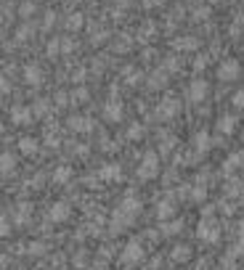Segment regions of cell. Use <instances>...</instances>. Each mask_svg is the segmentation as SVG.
I'll return each mask as SVG.
<instances>
[{
	"instance_id": "44",
	"label": "cell",
	"mask_w": 244,
	"mask_h": 270,
	"mask_svg": "<svg viewBox=\"0 0 244 270\" xmlns=\"http://www.w3.org/2000/svg\"><path fill=\"white\" fill-rule=\"evenodd\" d=\"M220 212H223V215H234V212H236V204H231V202H220Z\"/></svg>"
},
{
	"instance_id": "2",
	"label": "cell",
	"mask_w": 244,
	"mask_h": 270,
	"mask_svg": "<svg viewBox=\"0 0 244 270\" xmlns=\"http://www.w3.org/2000/svg\"><path fill=\"white\" fill-rule=\"evenodd\" d=\"M159 175V157L154 151H146L141 157V164H138V178L141 180H154Z\"/></svg>"
},
{
	"instance_id": "12",
	"label": "cell",
	"mask_w": 244,
	"mask_h": 270,
	"mask_svg": "<svg viewBox=\"0 0 244 270\" xmlns=\"http://www.w3.org/2000/svg\"><path fill=\"white\" fill-rule=\"evenodd\" d=\"M43 69L38 66V64H27L24 66V82L27 85H43Z\"/></svg>"
},
{
	"instance_id": "51",
	"label": "cell",
	"mask_w": 244,
	"mask_h": 270,
	"mask_svg": "<svg viewBox=\"0 0 244 270\" xmlns=\"http://www.w3.org/2000/svg\"><path fill=\"white\" fill-rule=\"evenodd\" d=\"M8 90H11V82L3 77V80H0V93H8Z\"/></svg>"
},
{
	"instance_id": "33",
	"label": "cell",
	"mask_w": 244,
	"mask_h": 270,
	"mask_svg": "<svg viewBox=\"0 0 244 270\" xmlns=\"http://www.w3.org/2000/svg\"><path fill=\"white\" fill-rule=\"evenodd\" d=\"M45 143H48V146H61V138H59V133H56L53 130V127H48V130H45Z\"/></svg>"
},
{
	"instance_id": "42",
	"label": "cell",
	"mask_w": 244,
	"mask_h": 270,
	"mask_svg": "<svg viewBox=\"0 0 244 270\" xmlns=\"http://www.w3.org/2000/svg\"><path fill=\"white\" fill-rule=\"evenodd\" d=\"M56 106H66V103H69V93H64V90H59V93H56Z\"/></svg>"
},
{
	"instance_id": "34",
	"label": "cell",
	"mask_w": 244,
	"mask_h": 270,
	"mask_svg": "<svg viewBox=\"0 0 244 270\" xmlns=\"http://www.w3.org/2000/svg\"><path fill=\"white\" fill-rule=\"evenodd\" d=\"M45 53H48L51 58H56V56L61 53V40H59V37H53V40L48 43V48H45Z\"/></svg>"
},
{
	"instance_id": "36",
	"label": "cell",
	"mask_w": 244,
	"mask_h": 270,
	"mask_svg": "<svg viewBox=\"0 0 244 270\" xmlns=\"http://www.w3.org/2000/svg\"><path fill=\"white\" fill-rule=\"evenodd\" d=\"M138 32H141V40H152L154 37V24H152V21H146V24H141Z\"/></svg>"
},
{
	"instance_id": "48",
	"label": "cell",
	"mask_w": 244,
	"mask_h": 270,
	"mask_svg": "<svg viewBox=\"0 0 244 270\" xmlns=\"http://www.w3.org/2000/svg\"><path fill=\"white\" fill-rule=\"evenodd\" d=\"M85 262H88V254L85 252H77L75 254V265H85Z\"/></svg>"
},
{
	"instance_id": "46",
	"label": "cell",
	"mask_w": 244,
	"mask_h": 270,
	"mask_svg": "<svg viewBox=\"0 0 244 270\" xmlns=\"http://www.w3.org/2000/svg\"><path fill=\"white\" fill-rule=\"evenodd\" d=\"M207 64H210V56H199V58L194 61V69H204Z\"/></svg>"
},
{
	"instance_id": "47",
	"label": "cell",
	"mask_w": 244,
	"mask_h": 270,
	"mask_svg": "<svg viewBox=\"0 0 244 270\" xmlns=\"http://www.w3.org/2000/svg\"><path fill=\"white\" fill-rule=\"evenodd\" d=\"M29 32H32V27H21V29L16 32V40H27V37H29Z\"/></svg>"
},
{
	"instance_id": "5",
	"label": "cell",
	"mask_w": 244,
	"mask_h": 270,
	"mask_svg": "<svg viewBox=\"0 0 244 270\" xmlns=\"http://www.w3.org/2000/svg\"><path fill=\"white\" fill-rule=\"evenodd\" d=\"M207 96H210V85H207V80H202V77L191 80V85H189V101L191 103H202Z\"/></svg>"
},
{
	"instance_id": "10",
	"label": "cell",
	"mask_w": 244,
	"mask_h": 270,
	"mask_svg": "<svg viewBox=\"0 0 244 270\" xmlns=\"http://www.w3.org/2000/svg\"><path fill=\"white\" fill-rule=\"evenodd\" d=\"M117 209H122V212H127V215H138V212H141V209H144V204L141 202H138V199H135V194L130 191V194H127L125 199H122V202H120V207Z\"/></svg>"
},
{
	"instance_id": "7",
	"label": "cell",
	"mask_w": 244,
	"mask_h": 270,
	"mask_svg": "<svg viewBox=\"0 0 244 270\" xmlns=\"http://www.w3.org/2000/svg\"><path fill=\"white\" fill-rule=\"evenodd\" d=\"M69 215H72V209H69L66 202H53L51 209H48V217H51L53 222H66Z\"/></svg>"
},
{
	"instance_id": "49",
	"label": "cell",
	"mask_w": 244,
	"mask_h": 270,
	"mask_svg": "<svg viewBox=\"0 0 244 270\" xmlns=\"http://www.w3.org/2000/svg\"><path fill=\"white\" fill-rule=\"evenodd\" d=\"M210 16V8H196V14H194V19H207Z\"/></svg>"
},
{
	"instance_id": "39",
	"label": "cell",
	"mask_w": 244,
	"mask_h": 270,
	"mask_svg": "<svg viewBox=\"0 0 244 270\" xmlns=\"http://www.w3.org/2000/svg\"><path fill=\"white\" fill-rule=\"evenodd\" d=\"M231 34H239V32H244V14H239L236 19H234V24H231V29H228Z\"/></svg>"
},
{
	"instance_id": "40",
	"label": "cell",
	"mask_w": 244,
	"mask_h": 270,
	"mask_svg": "<svg viewBox=\"0 0 244 270\" xmlns=\"http://www.w3.org/2000/svg\"><path fill=\"white\" fill-rule=\"evenodd\" d=\"M6 236H11V222L6 215H0V239H6Z\"/></svg>"
},
{
	"instance_id": "37",
	"label": "cell",
	"mask_w": 244,
	"mask_h": 270,
	"mask_svg": "<svg viewBox=\"0 0 244 270\" xmlns=\"http://www.w3.org/2000/svg\"><path fill=\"white\" fill-rule=\"evenodd\" d=\"M32 14H34V3H32V0H27V3H21V6H19V16L29 19Z\"/></svg>"
},
{
	"instance_id": "23",
	"label": "cell",
	"mask_w": 244,
	"mask_h": 270,
	"mask_svg": "<svg viewBox=\"0 0 244 270\" xmlns=\"http://www.w3.org/2000/svg\"><path fill=\"white\" fill-rule=\"evenodd\" d=\"M170 260L172 262H189L191 260V246H186V244L176 246V249L170 252Z\"/></svg>"
},
{
	"instance_id": "29",
	"label": "cell",
	"mask_w": 244,
	"mask_h": 270,
	"mask_svg": "<svg viewBox=\"0 0 244 270\" xmlns=\"http://www.w3.org/2000/svg\"><path fill=\"white\" fill-rule=\"evenodd\" d=\"M167 72L165 69H157V72L152 74V80H149V88H162V85H167Z\"/></svg>"
},
{
	"instance_id": "19",
	"label": "cell",
	"mask_w": 244,
	"mask_h": 270,
	"mask_svg": "<svg viewBox=\"0 0 244 270\" xmlns=\"http://www.w3.org/2000/svg\"><path fill=\"white\" fill-rule=\"evenodd\" d=\"M218 133L220 135H231V133H236V117H231V114H223L218 120Z\"/></svg>"
},
{
	"instance_id": "27",
	"label": "cell",
	"mask_w": 244,
	"mask_h": 270,
	"mask_svg": "<svg viewBox=\"0 0 244 270\" xmlns=\"http://www.w3.org/2000/svg\"><path fill=\"white\" fill-rule=\"evenodd\" d=\"M69 101H72V103H88L90 101L88 88H75L72 93H69Z\"/></svg>"
},
{
	"instance_id": "28",
	"label": "cell",
	"mask_w": 244,
	"mask_h": 270,
	"mask_svg": "<svg viewBox=\"0 0 244 270\" xmlns=\"http://www.w3.org/2000/svg\"><path fill=\"white\" fill-rule=\"evenodd\" d=\"M83 24H85V19H83V14H69V19H66V29L69 32H77V29H83Z\"/></svg>"
},
{
	"instance_id": "1",
	"label": "cell",
	"mask_w": 244,
	"mask_h": 270,
	"mask_svg": "<svg viewBox=\"0 0 244 270\" xmlns=\"http://www.w3.org/2000/svg\"><path fill=\"white\" fill-rule=\"evenodd\" d=\"M144 260H146V252H144V246L138 244V241H130V244L122 249V254H120V262H122L127 270L135 267V265H141Z\"/></svg>"
},
{
	"instance_id": "21",
	"label": "cell",
	"mask_w": 244,
	"mask_h": 270,
	"mask_svg": "<svg viewBox=\"0 0 244 270\" xmlns=\"http://www.w3.org/2000/svg\"><path fill=\"white\" fill-rule=\"evenodd\" d=\"M244 164V154L241 151H234V154H228L226 157V162H223V172H234V170H239Z\"/></svg>"
},
{
	"instance_id": "14",
	"label": "cell",
	"mask_w": 244,
	"mask_h": 270,
	"mask_svg": "<svg viewBox=\"0 0 244 270\" xmlns=\"http://www.w3.org/2000/svg\"><path fill=\"white\" fill-rule=\"evenodd\" d=\"M40 151V140L38 138H21L19 140V154H24V157H34Z\"/></svg>"
},
{
	"instance_id": "24",
	"label": "cell",
	"mask_w": 244,
	"mask_h": 270,
	"mask_svg": "<svg viewBox=\"0 0 244 270\" xmlns=\"http://www.w3.org/2000/svg\"><path fill=\"white\" fill-rule=\"evenodd\" d=\"M48 111H51V103L45 101V98H38L32 103V114L38 117V120H45V117H48Z\"/></svg>"
},
{
	"instance_id": "55",
	"label": "cell",
	"mask_w": 244,
	"mask_h": 270,
	"mask_svg": "<svg viewBox=\"0 0 244 270\" xmlns=\"http://www.w3.org/2000/svg\"><path fill=\"white\" fill-rule=\"evenodd\" d=\"M241 138H244V135H241Z\"/></svg>"
},
{
	"instance_id": "17",
	"label": "cell",
	"mask_w": 244,
	"mask_h": 270,
	"mask_svg": "<svg viewBox=\"0 0 244 270\" xmlns=\"http://www.w3.org/2000/svg\"><path fill=\"white\" fill-rule=\"evenodd\" d=\"M72 178H75V170L69 167V164H61V167L53 170V183H56V185H66Z\"/></svg>"
},
{
	"instance_id": "35",
	"label": "cell",
	"mask_w": 244,
	"mask_h": 270,
	"mask_svg": "<svg viewBox=\"0 0 244 270\" xmlns=\"http://www.w3.org/2000/svg\"><path fill=\"white\" fill-rule=\"evenodd\" d=\"M162 69H165L167 74H172V72H178V69H181V64H178V58H176V56H170V58H165Z\"/></svg>"
},
{
	"instance_id": "41",
	"label": "cell",
	"mask_w": 244,
	"mask_h": 270,
	"mask_svg": "<svg viewBox=\"0 0 244 270\" xmlns=\"http://www.w3.org/2000/svg\"><path fill=\"white\" fill-rule=\"evenodd\" d=\"M231 103H234L236 109H244V90H236L234 96H231Z\"/></svg>"
},
{
	"instance_id": "31",
	"label": "cell",
	"mask_w": 244,
	"mask_h": 270,
	"mask_svg": "<svg viewBox=\"0 0 244 270\" xmlns=\"http://www.w3.org/2000/svg\"><path fill=\"white\" fill-rule=\"evenodd\" d=\"M127 140H141L144 138V125L141 122H133L130 127H127V135H125Z\"/></svg>"
},
{
	"instance_id": "45",
	"label": "cell",
	"mask_w": 244,
	"mask_h": 270,
	"mask_svg": "<svg viewBox=\"0 0 244 270\" xmlns=\"http://www.w3.org/2000/svg\"><path fill=\"white\" fill-rule=\"evenodd\" d=\"M56 24V14L53 11H48V16H45V21H43V29H51Z\"/></svg>"
},
{
	"instance_id": "26",
	"label": "cell",
	"mask_w": 244,
	"mask_h": 270,
	"mask_svg": "<svg viewBox=\"0 0 244 270\" xmlns=\"http://www.w3.org/2000/svg\"><path fill=\"white\" fill-rule=\"evenodd\" d=\"M176 146H178L176 135H165V133L159 135V154H170V151L176 148Z\"/></svg>"
},
{
	"instance_id": "3",
	"label": "cell",
	"mask_w": 244,
	"mask_h": 270,
	"mask_svg": "<svg viewBox=\"0 0 244 270\" xmlns=\"http://www.w3.org/2000/svg\"><path fill=\"white\" fill-rule=\"evenodd\" d=\"M196 236H199V241L218 244V239H220V225H218V220L204 217V220L199 222V225H196Z\"/></svg>"
},
{
	"instance_id": "8",
	"label": "cell",
	"mask_w": 244,
	"mask_h": 270,
	"mask_svg": "<svg viewBox=\"0 0 244 270\" xmlns=\"http://www.w3.org/2000/svg\"><path fill=\"white\" fill-rule=\"evenodd\" d=\"M122 114H125V106H122V101H109L107 106H103V120L107 122H120L122 120Z\"/></svg>"
},
{
	"instance_id": "16",
	"label": "cell",
	"mask_w": 244,
	"mask_h": 270,
	"mask_svg": "<svg viewBox=\"0 0 244 270\" xmlns=\"http://www.w3.org/2000/svg\"><path fill=\"white\" fill-rule=\"evenodd\" d=\"M16 172V154L3 151L0 154V175H14Z\"/></svg>"
},
{
	"instance_id": "9",
	"label": "cell",
	"mask_w": 244,
	"mask_h": 270,
	"mask_svg": "<svg viewBox=\"0 0 244 270\" xmlns=\"http://www.w3.org/2000/svg\"><path fill=\"white\" fill-rule=\"evenodd\" d=\"M122 178V167L120 164H107V167L98 170V180L101 183H117Z\"/></svg>"
},
{
	"instance_id": "11",
	"label": "cell",
	"mask_w": 244,
	"mask_h": 270,
	"mask_svg": "<svg viewBox=\"0 0 244 270\" xmlns=\"http://www.w3.org/2000/svg\"><path fill=\"white\" fill-rule=\"evenodd\" d=\"M69 127H72L75 133H90L93 120L90 117H83V114H75V117H69Z\"/></svg>"
},
{
	"instance_id": "13",
	"label": "cell",
	"mask_w": 244,
	"mask_h": 270,
	"mask_svg": "<svg viewBox=\"0 0 244 270\" xmlns=\"http://www.w3.org/2000/svg\"><path fill=\"white\" fill-rule=\"evenodd\" d=\"M210 148H213V138L207 135V130H202V133H196V135H194V151H196L199 157L207 154Z\"/></svg>"
},
{
	"instance_id": "25",
	"label": "cell",
	"mask_w": 244,
	"mask_h": 270,
	"mask_svg": "<svg viewBox=\"0 0 244 270\" xmlns=\"http://www.w3.org/2000/svg\"><path fill=\"white\" fill-rule=\"evenodd\" d=\"M181 228H183L181 220H165L159 230H162V236H176V233H181Z\"/></svg>"
},
{
	"instance_id": "30",
	"label": "cell",
	"mask_w": 244,
	"mask_h": 270,
	"mask_svg": "<svg viewBox=\"0 0 244 270\" xmlns=\"http://www.w3.org/2000/svg\"><path fill=\"white\" fill-rule=\"evenodd\" d=\"M130 45H133V40H130V37H125V34H122V37L114 40L112 48H114V53H127V51H130Z\"/></svg>"
},
{
	"instance_id": "53",
	"label": "cell",
	"mask_w": 244,
	"mask_h": 270,
	"mask_svg": "<svg viewBox=\"0 0 244 270\" xmlns=\"http://www.w3.org/2000/svg\"><path fill=\"white\" fill-rule=\"evenodd\" d=\"M162 3H165V0H144L146 8H154V6H162Z\"/></svg>"
},
{
	"instance_id": "6",
	"label": "cell",
	"mask_w": 244,
	"mask_h": 270,
	"mask_svg": "<svg viewBox=\"0 0 244 270\" xmlns=\"http://www.w3.org/2000/svg\"><path fill=\"white\" fill-rule=\"evenodd\" d=\"M178 111H181V101L178 98H162L157 103V117L159 120H172Z\"/></svg>"
},
{
	"instance_id": "22",
	"label": "cell",
	"mask_w": 244,
	"mask_h": 270,
	"mask_svg": "<svg viewBox=\"0 0 244 270\" xmlns=\"http://www.w3.org/2000/svg\"><path fill=\"white\" fill-rule=\"evenodd\" d=\"M172 48L176 51H196L199 48V40L196 37H176L172 40Z\"/></svg>"
},
{
	"instance_id": "38",
	"label": "cell",
	"mask_w": 244,
	"mask_h": 270,
	"mask_svg": "<svg viewBox=\"0 0 244 270\" xmlns=\"http://www.w3.org/2000/svg\"><path fill=\"white\" fill-rule=\"evenodd\" d=\"M107 37H109V32L103 29V27H101V29L96 27V29H93V37H90V40H93V45H98V43H103Z\"/></svg>"
},
{
	"instance_id": "32",
	"label": "cell",
	"mask_w": 244,
	"mask_h": 270,
	"mask_svg": "<svg viewBox=\"0 0 244 270\" xmlns=\"http://www.w3.org/2000/svg\"><path fill=\"white\" fill-rule=\"evenodd\" d=\"M244 191V185H241V180H236V178H231L228 183H226V196H239Z\"/></svg>"
},
{
	"instance_id": "4",
	"label": "cell",
	"mask_w": 244,
	"mask_h": 270,
	"mask_svg": "<svg viewBox=\"0 0 244 270\" xmlns=\"http://www.w3.org/2000/svg\"><path fill=\"white\" fill-rule=\"evenodd\" d=\"M239 74H241V66H239L236 58H223V61L218 64V80L220 82H234V80H239Z\"/></svg>"
},
{
	"instance_id": "18",
	"label": "cell",
	"mask_w": 244,
	"mask_h": 270,
	"mask_svg": "<svg viewBox=\"0 0 244 270\" xmlns=\"http://www.w3.org/2000/svg\"><path fill=\"white\" fill-rule=\"evenodd\" d=\"M172 215H176V202H172V199H162V202L157 204V217L165 222V220H170Z\"/></svg>"
},
{
	"instance_id": "15",
	"label": "cell",
	"mask_w": 244,
	"mask_h": 270,
	"mask_svg": "<svg viewBox=\"0 0 244 270\" xmlns=\"http://www.w3.org/2000/svg\"><path fill=\"white\" fill-rule=\"evenodd\" d=\"M11 122H14V125H29L32 122V109L14 106V109H11Z\"/></svg>"
},
{
	"instance_id": "43",
	"label": "cell",
	"mask_w": 244,
	"mask_h": 270,
	"mask_svg": "<svg viewBox=\"0 0 244 270\" xmlns=\"http://www.w3.org/2000/svg\"><path fill=\"white\" fill-rule=\"evenodd\" d=\"M75 48H77L75 40H69V37H64V40H61V53H72Z\"/></svg>"
},
{
	"instance_id": "54",
	"label": "cell",
	"mask_w": 244,
	"mask_h": 270,
	"mask_svg": "<svg viewBox=\"0 0 244 270\" xmlns=\"http://www.w3.org/2000/svg\"><path fill=\"white\" fill-rule=\"evenodd\" d=\"M75 154H77V157H88V146H77Z\"/></svg>"
},
{
	"instance_id": "50",
	"label": "cell",
	"mask_w": 244,
	"mask_h": 270,
	"mask_svg": "<svg viewBox=\"0 0 244 270\" xmlns=\"http://www.w3.org/2000/svg\"><path fill=\"white\" fill-rule=\"evenodd\" d=\"M29 246H32V249H29L32 254H43V252H45V246H43V244H29Z\"/></svg>"
},
{
	"instance_id": "52",
	"label": "cell",
	"mask_w": 244,
	"mask_h": 270,
	"mask_svg": "<svg viewBox=\"0 0 244 270\" xmlns=\"http://www.w3.org/2000/svg\"><path fill=\"white\" fill-rule=\"evenodd\" d=\"M72 80H75V82H83V80H85V69H77Z\"/></svg>"
},
{
	"instance_id": "20",
	"label": "cell",
	"mask_w": 244,
	"mask_h": 270,
	"mask_svg": "<svg viewBox=\"0 0 244 270\" xmlns=\"http://www.w3.org/2000/svg\"><path fill=\"white\" fill-rule=\"evenodd\" d=\"M29 215H32V204H29V202H19V204L14 207V217H16L19 225H24V222L29 220Z\"/></svg>"
}]
</instances>
